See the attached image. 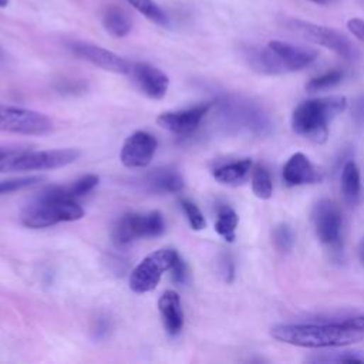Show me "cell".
I'll return each instance as SVG.
<instances>
[{
  "mask_svg": "<svg viewBox=\"0 0 364 364\" xmlns=\"http://www.w3.org/2000/svg\"><path fill=\"white\" fill-rule=\"evenodd\" d=\"M270 334L280 343L306 348L344 347L364 338V331L350 328L343 323L276 324Z\"/></svg>",
  "mask_w": 364,
  "mask_h": 364,
  "instance_id": "obj_1",
  "label": "cell"
},
{
  "mask_svg": "<svg viewBox=\"0 0 364 364\" xmlns=\"http://www.w3.org/2000/svg\"><path fill=\"white\" fill-rule=\"evenodd\" d=\"M82 216L84 209L65 195L64 186H48L24 206L20 220L30 229H43L61 222H74Z\"/></svg>",
  "mask_w": 364,
  "mask_h": 364,
  "instance_id": "obj_2",
  "label": "cell"
},
{
  "mask_svg": "<svg viewBox=\"0 0 364 364\" xmlns=\"http://www.w3.org/2000/svg\"><path fill=\"white\" fill-rule=\"evenodd\" d=\"M347 108V98L330 95L300 102L291 114V129L313 142L323 144L328 136V122Z\"/></svg>",
  "mask_w": 364,
  "mask_h": 364,
  "instance_id": "obj_3",
  "label": "cell"
},
{
  "mask_svg": "<svg viewBox=\"0 0 364 364\" xmlns=\"http://www.w3.org/2000/svg\"><path fill=\"white\" fill-rule=\"evenodd\" d=\"M216 105L218 115L225 127L235 131H245L256 136H263L270 132L272 122L257 104L242 97L226 95L218 100Z\"/></svg>",
  "mask_w": 364,
  "mask_h": 364,
  "instance_id": "obj_4",
  "label": "cell"
},
{
  "mask_svg": "<svg viewBox=\"0 0 364 364\" xmlns=\"http://www.w3.org/2000/svg\"><path fill=\"white\" fill-rule=\"evenodd\" d=\"M78 156L80 151L74 148L47 151L13 148L10 152L0 156V173L55 169L73 164Z\"/></svg>",
  "mask_w": 364,
  "mask_h": 364,
  "instance_id": "obj_5",
  "label": "cell"
},
{
  "mask_svg": "<svg viewBox=\"0 0 364 364\" xmlns=\"http://www.w3.org/2000/svg\"><path fill=\"white\" fill-rule=\"evenodd\" d=\"M284 27L296 36L314 44L323 46L346 60L354 61L358 58V50L355 48V46L350 41L347 36H344L341 31L336 28L299 18L284 20Z\"/></svg>",
  "mask_w": 364,
  "mask_h": 364,
  "instance_id": "obj_6",
  "label": "cell"
},
{
  "mask_svg": "<svg viewBox=\"0 0 364 364\" xmlns=\"http://www.w3.org/2000/svg\"><path fill=\"white\" fill-rule=\"evenodd\" d=\"M165 232V220L161 212H129L122 215L112 228V240L118 247L131 245L138 239L156 237Z\"/></svg>",
  "mask_w": 364,
  "mask_h": 364,
  "instance_id": "obj_7",
  "label": "cell"
},
{
  "mask_svg": "<svg viewBox=\"0 0 364 364\" xmlns=\"http://www.w3.org/2000/svg\"><path fill=\"white\" fill-rule=\"evenodd\" d=\"M179 253L172 247H162L144 257L131 272L129 287L134 293H146L154 290L162 274L168 272Z\"/></svg>",
  "mask_w": 364,
  "mask_h": 364,
  "instance_id": "obj_8",
  "label": "cell"
},
{
  "mask_svg": "<svg viewBox=\"0 0 364 364\" xmlns=\"http://www.w3.org/2000/svg\"><path fill=\"white\" fill-rule=\"evenodd\" d=\"M0 131L21 135H46L53 131V121L38 111L0 102Z\"/></svg>",
  "mask_w": 364,
  "mask_h": 364,
  "instance_id": "obj_9",
  "label": "cell"
},
{
  "mask_svg": "<svg viewBox=\"0 0 364 364\" xmlns=\"http://www.w3.org/2000/svg\"><path fill=\"white\" fill-rule=\"evenodd\" d=\"M213 102H203L183 109L166 111L156 117V124L168 132L188 136L198 129L202 119L210 111Z\"/></svg>",
  "mask_w": 364,
  "mask_h": 364,
  "instance_id": "obj_10",
  "label": "cell"
},
{
  "mask_svg": "<svg viewBox=\"0 0 364 364\" xmlns=\"http://www.w3.org/2000/svg\"><path fill=\"white\" fill-rule=\"evenodd\" d=\"M313 222L316 235L323 245L331 247L340 246L343 218L338 206L333 200L324 198L316 203L313 210Z\"/></svg>",
  "mask_w": 364,
  "mask_h": 364,
  "instance_id": "obj_11",
  "label": "cell"
},
{
  "mask_svg": "<svg viewBox=\"0 0 364 364\" xmlns=\"http://www.w3.org/2000/svg\"><path fill=\"white\" fill-rule=\"evenodd\" d=\"M158 148L156 138L146 131H136L131 134L119 154V159L127 168H145L151 164Z\"/></svg>",
  "mask_w": 364,
  "mask_h": 364,
  "instance_id": "obj_12",
  "label": "cell"
},
{
  "mask_svg": "<svg viewBox=\"0 0 364 364\" xmlns=\"http://www.w3.org/2000/svg\"><path fill=\"white\" fill-rule=\"evenodd\" d=\"M128 75L138 90L151 100H161L169 88L168 75L148 63H131Z\"/></svg>",
  "mask_w": 364,
  "mask_h": 364,
  "instance_id": "obj_13",
  "label": "cell"
},
{
  "mask_svg": "<svg viewBox=\"0 0 364 364\" xmlns=\"http://www.w3.org/2000/svg\"><path fill=\"white\" fill-rule=\"evenodd\" d=\"M70 48L77 57L94 64L105 71H111V73H117V74H128L129 73L131 63L104 47L84 43V41H74L70 44Z\"/></svg>",
  "mask_w": 364,
  "mask_h": 364,
  "instance_id": "obj_14",
  "label": "cell"
},
{
  "mask_svg": "<svg viewBox=\"0 0 364 364\" xmlns=\"http://www.w3.org/2000/svg\"><path fill=\"white\" fill-rule=\"evenodd\" d=\"M267 46L277 54L287 71L303 70L314 63L318 57V53L314 48L291 44L287 41L272 40Z\"/></svg>",
  "mask_w": 364,
  "mask_h": 364,
  "instance_id": "obj_15",
  "label": "cell"
},
{
  "mask_svg": "<svg viewBox=\"0 0 364 364\" xmlns=\"http://www.w3.org/2000/svg\"><path fill=\"white\" fill-rule=\"evenodd\" d=\"M321 178L320 171L303 152L293 154L283 166V179L289 186L317 183Z\"/></svg>",
  "mask_w": 364,
  "mask_h": 364,
  "instance_id": "obj_16",
  "label": "cell"
},
{
  "mask_svg": "<svg viewBox=\"0 0 364 364\" xmlns=\"http://www.w3.org/2000/svg\"><path fill=\"white\" fill-rule=\"evenodd\" d=\"M139 185L151 193H178L183 189L185 182L176 169L158 168L144 175Z\"/></svg>",
  "mask_w": 364,
  "mask_h": 364,
  "instance_id": "obj_17",
  "label": "cell"
},
{
  "mask_svg": "<svg viewBox=\"0 0 364 364\" xmlns=\"http://www.w3.org/2000/svg\"><path fill=\"white\" fill-rule=\"evenodd\" d=\"M158 310L165 331L169 336H178L183 327V310L181 297L173 290H166L158 300Z\"/></svg>",
  "mask_w": 364,
  "mask_h": 364,
  "instance_id": "obj_18",
  "label": "cell"
},
{
  "mask_svg": "<svg viewBox=\"0 0 364 364\" xmlns=\"http://www.w3.org/2000/svg\"><path fill=\"white\" fill-rule=\"evenodd\" d=\"M246 60L253 70L262 74H283L287 73L286 67L277 54L269 47H249L246 50Z\"/></svg>",
  "mask_w": 364,
  "mask_h": 364,
  "instance_id": "obj_19",
  "label": "cell"
},
{
  "mask_svg": "<svg viewBox=\"0 0 364 364\" xmlns=\"http://www.w3.org/2000/svg\"><path fill=\"white\" fill-rule=\"evenodd\" d=\"M252 168L250 159H240L225 164L213 171V178L223 185H237L247 176Z\"/></svg>",
  "mask_w": 364,
  "mask_h": 364,
  "instance_id": "obj_20",
  "label": "cell"
},
{
  "mask_svg": "<svg viewBox=\"0 0 364 364\" xmlns=\"http://www.w3.org/2000/svg\"><path fill=\"white\" fill-rule=\"evenodd\" d=\"M105 30L114 37H125L132 30V21L125 10L119 7H108L102 16Z\"/></svg>",
  "mask_w": 364,
  "mask_h": 364,
  "instance_id": "obj_21",
  "label": "cell"
},
{
  "mask_svg": "<svg viewBox=\"0 0 364 364\" xmlns=\"http://www.w3.org/2000/svg\"><path fill=\"white\" fill-rule=\"evenodd\" d=\"M361 191V181H360V171L353 161L344 164L341 171V192L344 199L348 203H355L360 198Z\"/></svg>",
  "mask_w": 364,
  "mask_h": 364,
  "instance_id": "obj_22",
  "label": "cell"
},
{
  "mask_svg": "<svg viewBox=\"0 0 364 364\" xmlns=\"http://www.w3.org/2000/svg\"><path fill=\"white\" fill-rule=\"evenodd\" d=\"M237 222H239L237 213L230 206L222 205V206L218 208L216 220H215V230L226 242H233L235 240Z\"/></svg>",
  "mask_w": 364,
  "mask_h": 364,
  "instance_id": "obj_23",
  "label": "cell"
},
{
  "mask_svg": "<svg viewBox=\"0 0 364 364\" xmlns=\"http://www.w3.org/2000/svg\"><path fill=\"white\" fill-rule=\"evenodd\" d=\"M252 191L259 199H270L273 195L272 176L263 165H257L252 173Z\"/></svg>",
  "mask_w": 364,
  "mask_h": 364,
  "instance_id": "obj_24",
  "label": "cell"
},
{
  "mask_svg": "<svg viewBox=\"0 0 364 364\" xmlns=\"http://www.w3.org/2000/svg\"><path fill=\"white\" fill-rule=\"evenodd\" d=\"M135 10H138L141 14H144L148 20L158 26H169V20L166 14L162 11V9L154 1V0H127Z\"/></svg>",
  "mask_w": 364,
  "mask_h": 364,
  "instance_id": "obj_25",
  "label": "cell"
},
{
  "mask_svg": "<svg viewBox=\"0 0 364 364\" xmlns=\"http://www.w3.org/2000/svg\"><path fill=\"white\" fill-rule=\"evenodd\" d=\"M98 182H100V178L97 175L88 173V175H84V176L78 178L73 183L65 185L64 186V192H65V195L68 198L77 200V199L88 195L90 192H92L97 188Z\"/></svg>",
  "mask_w": 364,
  "mask_h": 364,
  "instance_id": "obj_26",
  "label": "cell"
},
{
  "mask_svg": "<svg viewBox=\"0 0 364 364\" xmlns=\"http://www.w3.org/2000/svg\"><path fill=\"white\" fill-rule=\"evenodd\" d=\"M343 71L340 70H331L327 71L318 77L311 78L307 84H306V90L310 92H316V91H321V90H327L330 87L337 85L341 80H343Z\"/></svg>",
  "mask_w": 364,
  "mask_h": 364,
  "instance_id": "obj_27",
  "label": "cell"
},
{
  "mask_svg": "<svg viewBox=\"0 0 364 364\" xmlns=\"http://www.w3.org/2000/svg\"><path fill=\"white\" fill-rule=\"evenodd\" d=\"M179 203H181V208L193 230H202L206 228L205 216L200 212V209L196 206V203H193L189 199H181Z\"/></svg>",
  "mask_w": 364,
  "mask_h": 364,
  "instance_id": "obj_28",
  "label": "cell"
},
{
  "mask_svg": "<svg viewBox=\"0 0 364 364\" xmlns=\"http://www.w3.org/2000/svg\"><path fill=\"white\" fill-rule=\"evenodd\" d=\"M41 179H43L41 176H21V178H10V179L0 181V196L33 186L41 182Z\"/></svg>",
  "mask_w": 364,
  "mask_h": 364,
  "instance_id": "obj_29",
  "label": "cell"
},
{
  "mask_svg": "<svg viewBox=\"0 0 364 364\" xmlns=\"http://www.w3.org/2000/svg\"><path fill=\"white\" fill-rule=\"evenodd\" d=\"M273 243L280 252H289L293 247L294 235L289 225L280 223L273 229Z\"/></svg>",
  "mask_w": 364,
  "mask_h": 364,
  "instance_id": "obj_30",
  "label": "cell"
},
{
  "mask_svg": "<svg viewBox=\"0 0 364 364\" xmlns=\"http://www.w3.org/2000/svg\"><path fill=\"white\" fill-rule=\"evenodd\" d=\"M112 330V321L108 316H98L91 327V336L95 341L105 340Z\"/></svg>",
  "mask_w": 364,
  "mask_h": 364,
  "instance_id": "obj_31",
  "label": "cell"
},
{
  "mask_svg": "<svg viewBox=\"0 0 364 364\" xmlns=\"http://www.w3.org/2000/svg\"><path fill=\"white\" fill-rule=\"evenodd\" d=\"M169 272H171L172 280L178 284H185V282L188 280V266L181 256L176 257V260L173 262Z\"/></svg>",
  "mask_w": 364,
  "mask_h": 364,
  "instance_id": "obj_32",
  "label": "cell"
},
{
  "mask_svg": "<svg viewBox=\"0 0 364 364\" xmlns=\"http://www.w3.org/2000/svg\"><path fill=\"white\" fill-rule=\"evenodd\" d=\"M219 270L225 279V282L232 283L235 279V264L228 255H223L219 260Z\"/></svg>",
  "mask_w": 364,
  "mask_h": 364,
  "instance_id": "obj_33",
  "label": "cell"
},
{
  "mask_svg": "<svg viewBox=\"0 0 364 364\" xmlns=\"http://www.w3.org/2000/svg\"><path fill=\"white\" fill-rule=\"evenodd\" d=\"M320 361H336V363H364V355L355 351H344L343 354H338L337 357H328L323 358Z\"/></svg>",
  "mask_w": 364,
  "mask_h": 364,
  "instance_id": "obj_34",
  "label": "cell"
},
{
  "mask_svg": "<svg viewBox=\"0 0 364 364\" xmlns=\"http://www.w3.org/2000/svg\"><path fill=\"white\" fill-rule=\"evenodd\" d=\"M347 27L350 33L364 43V20L361 18H351L347 21Z\"/></svg>",
  "mask_w": 364,
  "mask_h": 364,
  "instance_id": "obj_35",
  "label": "cell"
},
{
  "mask_svg": "<svg viewBox=\"0 0 364 364\" xmlns=\"http://www.w3.org/2000/svg\"><path fill=\"white\" fill-rule=\"evenodd\" d=\"M353 119L357 124H363L364 122V95L358 97L353 102Z\"/></svg>",
  "mask_w": 364,
  "mask_h": 364,
  "instance_id": "obj_36",
  "label": "cell"
},
{
  "mask_svg": "<svg viewBox=\"0 0 364 364\" xmlns=\"http://www.w3.org/2000/svg\"><path fill=\"white\" fill-rule=\"evenodd\" d=\"M344 326L350 327V328H354V330H358V331H364V314H358V316H354L351 318H347L344 321H341Z\"/></svg>",
  "mask_w": 364,
  "mask_h": 364,
  "instance_id": "obj_37",
  "label": "cell"
},
{
  "mask_svg": "<svg viewBox=\"0 0 364 364\" xmlns=\"http://www.w3.org/2000/svg\"><path fill=\"white\" fill-rule=\"evenodd\" d=\"M316 4H320V6H328V4H333V3H337L338 0H310Z\"/></svg>",
  "mask_w": 364,
  "mask_h": 364,
  "instance_id": "obj_38",
  "label": "cell"
},
{
  "mask_svg": "<svg viewBox=\"0 0 364 364\" xmlns=\"http://www.w3.org/2000/svg\"><path fill=\"white\" fill-rule=\"evenodd\" d=\"M358 256H360V262L364 264V237H363V242H361V245H360Z\"/></svg>",
  "mask_w": 364,
  "mask_h": 364,
  "instance_id": "obj_39",
  "label": "cell"
},
{
  "mask_svg": "<svg viewBox=\"0 0 364 364\" xmlns=\"http://www.w3.org/2000/svg\"><path fill=\"white\" fill-rule=\"evenodd\" d=\"M9 4V0H0V7H6Z\"/></svg>",
  "mask_w": 364,
  "mask_h": 364,
  "instance_id": "obj_40",
  "label": "cell"
},
{
  "mask_svg": "<svg viewBox=\"0 0 364 364\" xmlns=\"http://www.w3.org/2000/svg\"><path fill=\"white\" fill-rule=\"evenodd\" d=\"M3 60H4V53H3V50H1V47H0V64L3 63Z\"/></svg>",
  "mask_w": 364,
  "mask_h": 364,
  "instance_id": "obj_41",
  "label": "cell"
}]
</instances>
